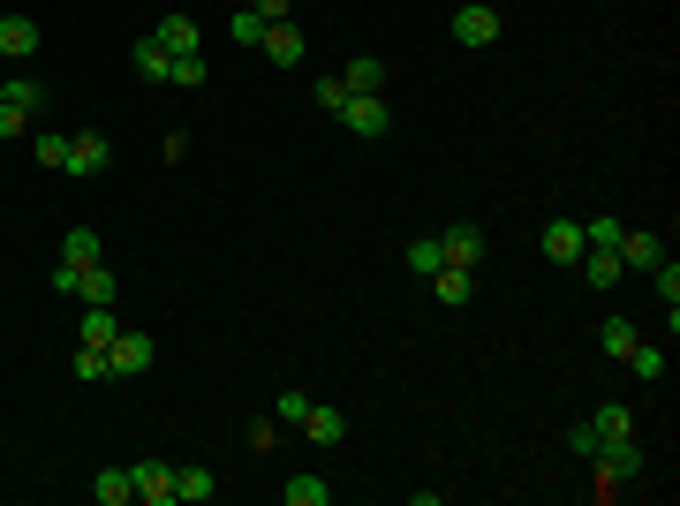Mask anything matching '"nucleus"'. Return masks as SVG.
I'll return each instance as SVG.
<instances>
[{
    "label": "nucleus",
    "instance_id": "7ed1b4c3",
    "mask_svg": "<svg viewBox=\"0 0 680 506\" xmlns=\"http://www.w3.org/2000/svg\"><path fill=\"white\" fill-rule=\"evenodd\" d=\"M340 122L363 137V144H378L386 129H393V114H386V99L378 91H348V106H340Z\"/></svg>",
    "mask_w": 680,
    "mask_h": 506
},
{
    "label": "nucleus",
    "instance_id": "dca6fc26",
    "mask_svg": "<svg viewBox=\"0 0 680 506\" xmlns=\"http://www.w3.org/2000/svg\"><path fill=\"white\" fill-rule=\"evenodd\" d=\"M575 265H582V273H590V288H613V280H620V273H628V265H620V250H597V242H590V250H582V257H575Z\"/></svg>",
    "mask_w": 680,
    "mask_h": 506
},
{
    "label": "nucleus",
    "instance_id": "5701e85b",
    "mask_svg": "<svg viewBox=\"0 0 680 506\" xmlns=\"http://www.w3.org/2000/svg\"><path fill=\"white\" fill-rule=\"evenodd\" d=\"M620 363H628V370H635V378H651V385H658V378H666V347H651V340H635V347H628V355H620Z\"/></svg>",
    "mask_w": 680,
    "mask_h": 506
},
{
    "label": "nucleus",
    "instance_id": "c756f323",
    "mask_svg": "<svg viewBox=\"0 0 680 506\" xmlns=\"http://www.w3.org/2000/svg\"><path fill=\"white\" fill-rule=\"evenodd\" d=\"M439 265H446V257H439V235H431V242H408V273H416V280H431Z\"/></svg>",
    "mask_w": 680,
    "mask_h": 506
},
{
    "label": "nucleus",
    "instance_id": "0eeeda50",
    "mask_svg": "<svg viewBox=\"0 0 680 506\" xmlns=\"http://www.w3.org/2000/svg\"><path fill=\"white\" fill-rule=\"evenodd\" d=\"M129 484H137V499L144 506H174V461H137Z\"/></svg>",
    "mask_w": 680,
    "mask_h": 506
},
{
    "label": "nucleus",
    "instance_id": "aec40b11",
    "mask_svg": "<svg viewBox=\"0 0 680 506\" xmlns=\"http://www.w3.org/2000/svg\"><path fill=\"white\" fill-rule=\"evenodd\" d=\"M212 492H219V477H212V469H174V506H181V499L197 506V499H212Z\"/></svg>",
    "mask_w": 680,
    "mask_h": 506
},
{
    "label": "nucleus",
    "instance_id": "c85d7f7f",
    "mask_svg": "<svg viewBox=\"0 0 680 506\" xmlns=\"http://www.w3.org/2000/svg\"><path fill=\"white\" fill-rule=\"evenodd\" d=\"M235 46H265V15H257L250 0L235 8Z\"/></svg>",
    "mask_w": 680,
    "mask_h": 506
},
{
    "label": "nucleus",
    "instance_id": "473e14b6",
    "mask_svg": "<svg viewBox=\"0 0 680 506\" xmlns=\"http://www.w3.org/2000/svg\"><path fill=\"white\" fill-rule=\"evenodd\" d=\"M167 84H181V91H197V84H204V61H197V53H181V61L167 68Z\"/></svg>",
    "mask_w": 680,
    "mask_h": 506
},
{
    "label": "nucleus",
    "instance_id": "393cba45",
    "mask_svg": "<svg viewBox=\"0 0 680 506\" xmlns=\"http://www.w3.org/2000/svg\"><path fill=\"white\" fill-rule=\"evenodd\" d=\"M30 160H38V167H61V174H68V137H61V129H38V137H30Z\"/></svg>",
    "mask_w": 680,
    "mask_h": 506
},
{
    "label": "nucleus",
    "instance_id": "a211bd4d",
    "mask_svg": "<svg viewBox=\"0 0 680 506\" xmlns=\"http://www.w3.org/2000/svg\"><path fill=\"white\" fill-rule=\"evenodd\" d=\"M129 61H137V76H144V84H167V68H174V53L160 46V38H137V53H129Z\"/></svg>",
    "mask_w": 680,
    "mask_h": 506
},
{
    "label": "nucleus",
    "instance_id": "f03ea898",
    "mask_svg": "<svg viewBox=\"0 0 680 506\" xmlns=\"http://www.w3.org/2000/svg\"><path fill=\"white\" fill-rule=\"evenodd\" d=\"M454 46H469V53H484V46H500V8H484V0H469V8H454Z\"/></svg>",
    "mask_w": 680,
    "mask_h": 506
},
{
    "label": "nucleus",
    "instance_id": "72a5a7b5",
    "mask_svg": "<svg viewBox=\"0 0 680 506\" xmlns=\"http://www.w3.org/2000/svg\"><path fill=\"white\" fill-rule=\"evenodd\" d=\"M318 106H326V114L348 106V84H340V76H318Z\"/></svg>",
    "mask_w": 680,
    "mask_h": 506
},
{
    "label": "nucleus",
    "instance_id": "412c9836",
    "mask_svg": "<svg viewBox=\"0 0 680 506\" xmlns=\"http://www.w3.org/2000/svg\"><path fill=\"white\" fill-rule=\"evenodd\" d=\"M152 38H160V46H167L174 61H181V53H197V23H189V15H167V23H160V30H152Z\"/></svg>",
    "mask_w": 680,
    "mask_h": 506
},
{
    "label": "nucleus",
    "instance_id": "f8f14e48",
    "mask_svg": "<svg viewBox=\"0 0 680 506\" xmlns=\"http://www.w3.org/2000/svg\"><path fill=\"white\" fill-rule=\"evenodd\" d=\"M0 106H15V114L38 122V114H46V91H38L30 76H0Z\"/></svg>",
    "mask_w": 680,
    "mask_h": 506
},
{
    "label": "nucleus",
    "instance_id": "a878e982",
    "mask_svg": "<svg viewBox=\"0 0 680 506\" xmlns=\"http://www.w3.org/2000/svg\"><path fill=\"white\" fill-rule=\"evenodd\" d=\"M651 280H658V303H666V326H680V265H651Z\"/></svg>",
    "mask_w": 680,
    "mask_h": 506
},
{
    "label": "nucleus",
    "instance_id": "4468645a",
    "mask_svg": "<svg viewBox=\"0 0 680 506\" xmlns=\"http://www.w3.org/2000/svg\"><path fill=\"white\" fill-rule=\"evenodd\" d=\"M303 431H311L318 446H340V439H348V416H340V408H326V401H311V416H303Z\"/></svg>",
    "mask_w": 680,
    "mask_h": 506
},
{
    "label": "nucleus",
    "instance_id": "1a4fd4ad",
    "mask_svg": "<svg viewBox=\"0 0 680 506\" xmlns=\"http://www.w3.org/2000/svg\"><path fill=\"white\" fill-rule=\"evenodd\" d=\"M38 53V23L30 15H0V61H30Z\"/></svg>",
    "mask_w": 680,
    "mask_h": 506
},
{
    "label": "nucleus",
    "instance_id": "cd10ccee",
    "mask_svg": "<svg viewBox=\"0 0 680 506\" xmlns=\"http://www.w3.org/2000/svg\"><path fill=\"white\" fill-rule=\"evenodd\" d=\"M84 303H114V265L99 257V265H84V288H76Z\"/></svg>",
    "mask_w": 680,
    "mask_h": 506
},
{
    "label": "nucleus",
    "instance_id": "9d476101",
    "mask_svg": "<svg viewBox=\"0 0 680 506\" xmlns=\"http://www.w3.org/2000/svg\"><path fill=\"white\" fill-rule=\"evenodd\" d=\"M265 61H280V68H295L303 61V30L295 23H265V46H257Z\"/></svg>",
    "mask_w": 680,
    "mask_h": 506
},
{
    "label": "nucleus",
    "instance_id": "4be33fe9",
    "mask_svg": "<svg viewBox=\"0 0 680 506\" xmlns=\"http://www.w3.org/2000/svg\"><path fill=\"white\" fill-rule=\"evenodd\" d=\"M280 499H288V506H326V499H333V484H326V477H288Z\"/></svg>",
    "mask_w": 680,
    "mask_h": 506
},
{
    "label": "nucleus",
    "instance_id": "f704fd0d",
    "mask_svg": "<svg viewBox=\"0 0 680 506\" xmlns=\"http://www.w3.org/2000/svg\"><path fill=\"white\" fill-rule=\"evenodd\" d=\"M84 288V265H53V295H76Z\"/></svg>",
    "mask_w": 680,
    "mask_h": 506
},
{
    "label": "nucleus",
    "instance_id": "bb28decb",
    "mask_svg": "<svg viewBox=\"0 0 680 506\" xmlns=\"http://www.w3.org/2000/svg\"><path fill=\"white\" fill-rule=\"evenodd\" d=\"M340 84H348V91H386V61H348Z\"/></svg>",
    "mask_w": 680,
    "mask_h": 506
},
{
    "label": "nucleus",
    "instance_id": "e433bc0d",
    "mask_svg": "<svg viewBox=\"0 0 680 506\" xmlns=\"http://www.w3.org/2000/svg\"><path fill=\"white\" fill-rule=\"evenodd\" d=\"M23 129H30V114H15V106H0V144H15Z\"/></svg>",
    "mask_w": 680,
    "mask_h": 506
},
{
    "label": "nucleus",
    "instance_id": "423d86ee",
    "mask_svg": "<svg viewBox=\"0 0 680 506\" xmlns=\"http://www.w3.org/2000/svg\"><path fill=\"white\" fill-rule=\"evenodd\" d=\"M439 257L477 273V265H484V227H469V219H462V227H446V235H439Z\"/></svg>",
    "mask_w": 680,
    "mask_h": 506
},
{
    "label": "nucleus",
    "instance_id": "f257e3e1",
    "mask_svg": "<svg viewBox=\"0 0 680 506\" xmlns=\"http://www.w3.org/2000/svg\"><path fill=\"white\" fill-rule=\"evenodd\" d=\"M590 461H597V484H590L597 499H620V492L643 477V446H635V439H597Z\"/></svg>",
    "mask_w": 680,
    "mask_h": 506
},
{
    "label": "nucleus",
    "instance_id": "9b49d317",
    "mask_svg": "<svg viewBox=\"0 0 680 506\" xmlns=\"http://www.w3.org/2000/svg\"><path fill=\"white\" fill-rule=\"evenodd\" d=\"M114 333H122L114 303H91V311H84V333H76V347H114Z\"/></svg>",
    "mask_w": 680,
    "mask_h": 506
},
{
    "label": "nucleus",
    "instance_id": "7c9ffc66",
    "mask_svg": "<svg viewBox=\"0 0 680 506\" xmlns=\"http://www.w3.org/2000/svg\"><path fill=\"white\" fill-rule=\"evenodd\" d=\"M628 347H635V326H628V318H605V355H613V363H620V355H628Z\"/></svg>",
    "mask_w": 680,
    "mask_h": 506
},
{
    "label": "nucleus",
    "instance_id": "2eb2a0df",
    "mask_svg": "<svg viewBox=\"0 0 680 506\" xmlns=\"http://www.w3.org/2000/svg\"><path fill=\"white\" fill-rule=\"evenodd\" d=\"M99 257H106V242H99L91 227H68V235H61V265H99Z\"/></svg>",
    "mask_w": 680,
    "mask_h": 506
},
{
    "label": "nucleus",
    "instance_id": "f3484780",
    "mask_svg": "<svg viewBox=\"0 0 680 506\" xmlns=\"http://www.w3.org/2000/svg\"><path fill=\"white\" fill-rule=\"evenodd\" d=\"M431 288H439V303H469V295H477V273H469V265H439Z\"/></svg>",
    "mask_w": 680,
    "mask_h": 506
},
{
    "label": "nucleus",
    "instance_id": "2f4dec72",
    "mask_svg": "<svg viewBox=\"0 0 680 506\" xmlns=\"http://www.w3.org/2000/svg\"><path fill=\"white\" fill-rule=\"evenodd\" d=\"M68 370H76V378H114V370H106V347H76Z\"/></svg>",
    "mask_w": 680,
    "mask_h": 506
},
{
    "label": "nucleus",
    "instance_id": "6ab92c4d",
    "mask_svg": "<svg viewBox=\"0 0 680 506\" xmlns=\"http://www.w3.org/2000/svg\"><path fill=\"white\" fill-rule=\"evenodd\" d=\"M91 499H99V506H129V499H137L129 469H99V477H91Z\"/></svg>",
    "mask_w": 680,
    "mask_h": 506
},
{
    "label": "nucleus",
    "instance_id": "c9c22d12",
    "mask_svg": "<svg viewBox=\"0 0 680 506\" xmlns=\"http://www.w3.org/2000/svg\"><path fill=\"white\" fill-rule=\"evenodd\" d=\"M311 416V393H280V423H303Z\"/></svg>",
    "mask_w": 680,
    "mask_h": 506
},
{
    "label": "nucleus",
    "instance_id": "6e6552de",
    "mask_svg": "<svg viewBox=\"0 0 680 506\" xmlns=\"http://www.w3.org/2000/svg\"><path fill=\"white\" fill-rule=\"evenodd\" d=\"M666 257V242L651 235V227H620V265H635V273H651Z\"/></svg>",
    "mask_w": 680,
    "mask_h": 506
},
{
    "label": "nucleus",
    "instance_id": "4c0bfd02",
    "mask_svg": "<svg viewBox=\"0 0 680 506\" xmlns=\"http://www.w3.org/2000/svg\"><path fill=\"white\" fill-rule=\"evenodd\" d=\"M250 8H257L265 23H288V8H295V0H250Z\"/></svg>",
    "mask_w": 680,
    "mask_h": 506
},
{
    "label": "nucleus",
    "instance_id": "39448f33",
    "mask_svg": "<svg viewBox=\"0 0 680 506\" xmlns=\"http://www.w3.org/2000/svg\"><path fill=\"white\" fill-rule=\"evenodd\" d=\"M152 363H160L152 333H114V347H106V370H114V378H144Z\"/></svg>",
    "mask_w": 680,
    "mask_h": 506
},
{
    "label": "nucleus",
    "instance_id": "b1692460",
    "mask_svg": "<svg viewBox=\"0 0 680 506\" xmlns=\"http://www.w3.org/2000/svg\"><path fill=\"white\" fill-rule=\"evenodd\" d=\"M590 431H597V439H635V416H628L620 401H605V408L590 416Z\"/></svg>",
    "mask_w": 680,
    "mask_h": 506
},
{
    "label": "nucleus",
    "instance_id": "ddd939ff",
    "mask_svg": "<svg viewBox=\"0 0 680 506\" xmlns=\"http://www.w3.org/2000/svg\"><path fill=\"white\" fill-rule=\"evenodd\" d=\"M544 257L575 265V257H582V219H552V227H544Z\"/></svg>",
    "mask_w": 680,
    "mask_h": 506
},
{
    "label": "nucleus",
    "instance_id": "20e7f679",
    "mask_svg": "<svg viewBox=\"0 0 680 506\" xmlns=\"http://www.w3.org/2000/svg\"><path fill=\"white\" fill-rule=\"evenodd\" d=\"M106 167H114V144H106L99 129H76V137H68V174H76V181H99Z\"/></svg>",
    "mask_w": 680,
    "mask_h": 506
}]
</instances>
